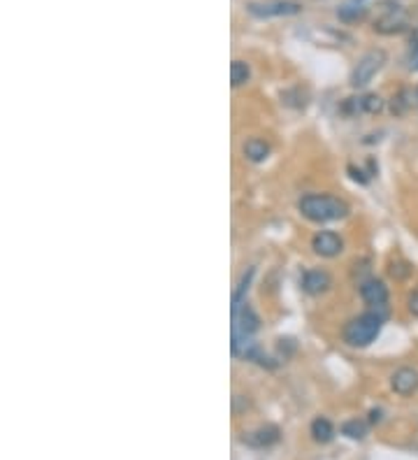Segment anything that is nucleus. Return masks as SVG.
Returning <instances> with one entry per match:
<instances>
[{
	"instance_id": "1",
	"label": "nucleus",
	"mask_w": 418,
	"mask_h": 460,
	"mask_svg": "<svg viewBox=\"0 0 418 460\" xmlns=\"http://www.w3.org/2000/svg\"><path fill=\"white\" fill-rule=\"evenodd\" d=\"M300 212L305 219L314 221V223H330V221H339L348 214V204L341 200V198L335 195H323V193H312L305 195L300 202H297Z\"/></svg>"
},
{
	"instance_id": "2",
	"label": "nucleus",
	"mask_w": 418,
	"mask_h": 460,
	"mask_svg": "<svg viewBox=\"0 0 418 460\" xmlns=\"http://www.w3.org/2000/svg\"><path fill=\"white\" fill-rule=\"evenodd\" d=\"M381 328H384V316L379 314V312H365V314L353 318L344 328V342L348 347H356V349L370 347L379 337Z\"/></svg>"
},
{
	"instance_id": "3",
	"label": "nucleus",
	"mask_w": 418,
	"mask_h": 460,
	"mask_svg": "<svg viewBox=\"0 0 418 460\" xmlns=\"http://www.w3.org/2000/svg\"><path fill=\"white\" fill-rule=\"evenodd\" d=\"M386 66V51L384 49H370L367 54L356 63L351 73V86L363 88L377 77V73Z\"/></svg>"
},
{
	"instance_id": "4",
	"label": "nucleus",
	"mask_w": 418,
	"mask_h": 460,
	"mask_svg": "<svg viewBox=\"0 0 418 460\" xmlns=\"http://www.w3.org/2000/svg\"><path fill=\"white\" fill-rule=\"evenodd\" d=\"M246 10H249V15L258 19H270V17H293L302 10V5L293 3V0H268V3H249Z\"/></svg>"
},
{
	"instance_id": "5",
	"label": "nucleus",
	"mask_w": 418,
	"mask_h": 460,
	"mask_svg": "<svg viewBox=\"0 0 418 460\" xmlns=\"http://www.w3.org/2000/svg\"><path fill=\"white\" fill-rule=\"evenodd\" d=\"M312 249L323 258H335V256L341 253V249H344V242L337 233H332V230H321V233L314 235L312 240Z\"/></svg>"
},
{
	"instance_id": "6",
	"label": "nucleus",
	"mask_w": 418,
	"mask_h": 460,
	"mask_svg": "<svg viewBox=\"0 0 418 460\" xmlns=\"http://www.w3.org/2000/svg\"><path fill=\"white\" fill-rule=\"evenodd\" d=\"M390 388L397 395L407 398V395H414L418 391V370L414 367H400L395 374L390 376Z\"/></svg>"
},
{
	"instance_id": "7",
	"label": "nucleus",
	"mask_w": 418,
	"mask_h": 460,
	"mask_svg": "<svg viewBox=\"0 0 418 460\" xmlns=\"http://www.w3.org/2000/svg\"><path fill=\"white\" fill-rule=\"evenodd\" d=\"M360 298L372 307H381L388 303V286L381 279H367L360 286Z\"/></svg>"
},
{
	"instance_id": "8",
	"label": "nucleus",
	"mask_w": 418,
	"mask_h": 460,
	"mask_svg": "<svg viewBox=\"0 0 418 460\" xmlns=\"http://www.w3.org/2000/svg\"><path fill=\"white\" fill-rule=\"evenodd\" d=\"M407 28V17L402 15V10H390L386 12L381 19H377L375 23V30L381 35H395V33H402V30Z\"/></svg>"
},
{
	"instance_id": "9",
	"label": "nucleus",
	"mask_w": 418,
	"mask_h": 460,
	"mask_svg": "<svg viewBox=\"0 0 418 460\" xmlns=\"http://www.w3.org/2000/svg\"><path fill=\"white\" fill-rule=\"evenodd\" d=\"M277 442H279V428L277 425H261L244 437V444L253 446V449H265V446H272Z\"/></svg>"
},
{
	"instance_id": "10",
	"label": "nucleus",
	"mask_w": 418,
	"mask_h": 460,
	"mask_svg": "<svg viewBox=\"0 0 418 460\" xmlns=\"http://www.w3.org/2000/svg\"><path fill=\"white\" fill-rule=\"evenodd\" d=\"M332 286L330 274L326 270H309L305 277H302V289H305L309 296H321Z\"/></svg>"
},
{
	"instance_id": "11",
	"label": "nucleus",
	"mask_w": 418,
	"mask_h": 460,
	"mask_svg": "<svg viewBox=\"0 0 418 460\" xmlns=\"http://www.w3.org/2000/svg\"><path fill=\"white\" fill-rule=\"evenodd\" d=\"M242 149H244V156L249 158V161H253V163H261V161H265V158L270 156V144L265 142V140H261V137L246 140Z\"/></svg>"
},
{
	"instance_id": "12",
	"label": "nucleus",
	"mask_w": 418,
	"mask_h": 460,
	"mask_svg": "<svg viewBox=\"0 0 418 460\" xmlns=\"http://www.w3.org/2000/svg\"><path fill=\"white\" fill-rule=\"evenodd\" d=\"M414 105H418L414 88H402V91L392 98V112L395 114H407Z\"/></svg>"
},
{
	"instance_id": "13",
	"label": "nucleus",
	"mask_w": 418,
	"mask_h": 460,
	"mask_svg": "<svg viewBox=\"0 0 418 460\" xmlns=\"http://www.w3.org/2000/svg\"><path fill=\"white\" fill-rule=\"evenodd\" d=\"M312 437L316 439V442H321V444L330 442V439L335 437V428H332L330 421L323 419V416L314 419V423H312Z\"/></svg>"
},
{
	"instance_id": "14",
	"label": "nucleus",
	"mask_w": 418,
	"mask_h": 460,
	"mask_svg": "<svg viewBox=\"0 0 418 460\" xmlns=\"http://www.w3.org/2000/svg\"><path fill=\"white\" fill-rule=\"evenodd\" d=\"M253 274H256V267H249V270L242 274V279H239L237 289H235V293H232V312L242 307V300H244V296H246V291H249Z\"/></svg>"
},
{
	"instance_id": "15",
	"label": "nucleus",
	"mask_w": 418,
	"mask_h": 460,
	"mask_svg": "<svg viewBox=\"0 0 418 460\" xmlns=\"http://www.w3.org/2000/svg\"><path fill=\"white\" fill-rule=\"evenodd\" d=\"M249 77H251V70H249V66H246L244 61H232V66H230V82H232V86L246 84V82H249Z\"/></svg>"
},
{
	"instance_id": "16",
	"label": "nucleus",
	"mask_w": 418,
	"mask_h": 460,
	"mask_svg": "<svg viewBox=\"0 0 418 460\" xmlns=\"http://www.w3.org/2000/svg\"><path fill=\"white\" fill-rule=\"evenodd\" d=\"M341 434H346V437H351V439H365L367 423H365V421H358V419L346 421V423L341 425Z\"/></svg>"
},
{
	"instance_id": "17",
	"label": "nucleus",
	"mask_w": 418,
	"mask_h": 460,
	"mask_svg": "<svg viewBox=\"0 0 418 460\" xmlns=\"http://www.w3.org/2000/svg\"><path fill=\"white\" fill-rule=\"evenodd\" d=\"M360 105H363V112H367V114H379V112H384V107H386L381 95H377V93L363 95V98H360Z\"/></svg>"
},
{
	"instance_id": "18",
	"label": "nucleus",
	"mask_w": 418,
	"mask_h": 460,
	"mask_svg": "<svg viewBox=\"0 0 418 460\" xmlns=\"http://www.w3.org/2000/svg\"><path fill=\"white\" fill-rule=\"evenodd\" d=\"M339 19H344V21H356V19L365 17V8L363 5H344V8H339Z\"/></svg>"
},
{
	"instance_id": "19",
	"label": "nucleus",
	"mask_w": 418,
	"mask_h": 460,
	"mask_svg": "<svg viewBox=\"0 0 418 460\" xmlns=\"http://www.w3.org/2000/svg\"><path fill=\"white\" fill-rule=\"evenodd\" d=\"M409 272H411L409 265H404V263H392V265H390V274H392L395 279H404Z\"/></svg>"
},
{
	"instance_id": "20",
	"label": "nucleus",
	"mask_w": 418,
	"mask_h": 460,
	"mask_svg": "<svg viewBox=\"0 0 418 460\" xmlns=\"http://www.w3.org/2000/svg\"><path fill=\"white\" fill-rule=\"evenodd\" d=\"M409 312L418 318V286L411 291V296H409Z\"/></svg>"
},
{
	"instance_id": "21",
	"label": "nucleus",
	"mask_w": 418,
	"mask_h": 460,
	"mask_svg": "<svg viewBox=\"0 0 418 460\" xmlns=\"http://www.w3.org/2000/svg\"><path fill=\"white\" fill-rule=\"evenodd\" d=\"M409 66L411 70H418V42L411 47V54H409Z\"/></svg>"
},
{
	"instance_id": "22",
	"label": "nucleus",
	"mask_w": 418,
	"mask_h": 460,
	"mask_svg": "<svg viewBox=\"0 0 418 460\" xmlns=\"http://www.w3.org/2000/svg\"><path fill=\"white\" fill-rule=\"evenodd\" d=\"M370 421H372V423H379V421H381V412H379V409H372Z\"/></svg>"
},
{
	"instance_id": "23",
	"label": "nucleus",
	"mask_w": 418,
	"mask_h": 460,
	"mask_svg": "<svg viewBox=\"0 0 418 460\" xmlns=\"http://www.w3.org/2000/svg\"><path fill=\"white\" fill-rule=\"evenodd\" d=\"M416 102H418V88H416Z\"/></svg>"
}]
</instances>
